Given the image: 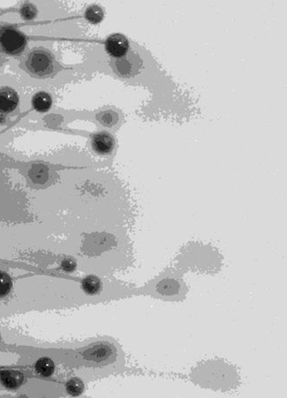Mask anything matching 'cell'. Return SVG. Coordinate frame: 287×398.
I'll use <instances>...</instances> for the list:
<instances>
[{"instance_id":"obj_3","label":"cell","mask_w":287,"mask_h":398,"mask_svg":"<svg viewBox=\"0 0 287 398\" xmlns=\"http://www.w3.org/2000/svg\"><path fill=\"white\" fill-rule=\"evenodd\" d=\"M28 67L36 74H45L50 72L51 67V59L48 55L43 52H35L29 57Z\"/></svg>"},{"instance_id":"obj_9","label":"cell","mask_w":287,"mask_h":398,"mask_svg":"<svg viewBox=\"0 0 287 398\" xmlns=\"http://www.w3.org/2000/svg\"><path fill=\"white\" fill-rule=\"evenodd\" d=\"M101 281L94 275L87 276L82 282L83 290L90 295L98 293L101 290Z\"/></svg>"},{"instance_id":"obj_2","label":"cell","mask_w":287,"mask_h":398,"mask_svg":"<svg viewBox=\"0 0 287 398\" xmlns=\"http://www.w3.org/2000/svg\"><path fill=\"white\" fill-rule=\"evenodd\" d=\"M105 48L111 56H113L114 58H121L127 54L129 48V43L128 39L126 38L124 35L114 34L110 35L106 40Z\"/></svg>"},{"instance_id":"obj_8","label":"cell","mask_w":287,"mask_h":398,"mask_svg":"<svg viewBox=\"0 0 287 398\" xmlns=\"http://www.w3.org/2000/svg\"><path fill=\"white\" fill-rule=\"evenodd\" d=\"M33 106L38 112H46L51 106V97L47 93L40 92L33 98Z\"/></svg>"},{"instance_id":"obj_7","label":"cell","mask_w":287,"mask_h":398,"mask_svg":"<svg viewBox=\"0 0 287 398\" xmlns=\"http://www.w3.org/2000/svg\"><path fill=\"white\" fill-rule=\"evenodd\" d=\"M35 371L43 377H49L54 373L55 366L53 361L48 358H42L35 364Z\"/></svg>"},{"instance_id":"obj_10","label":"cell","mask_w":287,"mask_h":398,"mask_svg":"<svg viewBox=\"0 0 287 398\" xmlns=\"http://www.w3.org/2000/svg\"><path fill=\"white\" fill-rule=\"evenodd\" d=\"M12 282L6 273L0 271V298H4L12 290Z\"/></svg>"},{"instance_id":"obj_13","label":"cell","mask_w":287,"mask_h":398,"mask_svg":"<svg viewBox=\"0 0 287 398\" xmlns=\"http://www.w3.org/2000/svg\"><path fill=\"white\" fill-rule=\"evenodd\" d=\"M179 283L173 280H166L162 283L161 291L164 294H175L179 290Z\"/></svg>"},{"instance_id":"obj_14","label":"cell","mask_w":287,"mask_h":398,"mask_svg":"<svg viewBox=\"0 0 287 398\" xmlns=\"http://www.w3.org/2000/svg\"><path fill=\"white\" fill-rule=\"evenodd\" d=\"M21 12H22V15H23L24 18H27V19H31L35 16V9L30 6V5L24 6L22 8V10H21Z\"/></svg>"},{"instance_id":"obj_1","label":"cell","mask_w":287,"mask_h":398,"mask_svg":"<svg viewBox=\"0 0 287 398\" xmlns=\"http://www.w3.org/2000/svg\"><path fill=\"white\" fill-rule=\"evenodd\" d=\"M0 43L4 51L9 54L21 52L26 46V38L14 28H5L0 34Z\"/></svg>"},{"instance_id":"obj_11","label":"cell","mask_w":287,"mask_h":398,"mask_svg":"<svg viewBox=\"0 0 287 398\" xmlns=\"http://www.w3.org/2000/svg\"><path fill=\"white\" fill-rule=\"evenodd\" d=\"M86 18L91 23H99L104 18V12L100 7L97 5H93L87 9L86 11Z\"/></svg>"},{"instance_id":"obj_5","label":"cell","mask_w":287,"mask_h":398,"mask_svg":"<svg viewBox=\"0 0 287 398\" xmlns=\"http://www.w3.org/2000/svg\"><path fill=\"white\" fill-rule=\"evenodd\" d=\"M0 382L6 389L15 390L22 385L24 375L19 371L4 370L0 372Z\"/></svg>"},{"instance_id":"obj_15","label":"cell","mask_w":287,"mask_h":398,"mask_svg":"<svg viewBox=\"0 0 287 398\" xmlns=\"http://www.w3.org/2000/svg\"><path fill=\"white\" fill-rule=\"evenodd\" d=\"M74 267H75V264H74V262H72L70 260H66L63 263V267L66 271H73Z\"/></svg>"},{"instance_id":"obj_6","label":"cell","mask_w":287,"mask_h":398,"mask_svg":"<svg viewBox=\"0 0 287 398\" xmlns=\"http://www.w3.org/2000/svg\"><path fill=\"white\" fill-rule=\"evenodd\" d=\"M93 147L97 153L107 154L113 150L114 146V140L112 135L107 133H100L94 136Z\"/></svg>"},{"instance_id":"obj_12","label":"cell","mask_w":287,"mask_h":398,"mask_svg":"<svg viewBox=\"0 0 287 398\" xmlns=\"http://www.w3.org/2000/svg\"><path fill=\"white\" fill-rule=\"evenodd\" d=\"M67 391L74 396L80 395L83 391V384L80 380H71L70 382L67 383Z\"/></svg>"},{"instance_id":"obj_4","label":"cell","mask_w":287,"mask_h":398,"mask_svg":"<svg viewBox=\"0 0 287 398\" xmlns=\"http://www.w3.org/2000/svg\"><path fill=\"white\" fill-rule=\"evenodd\" d=\"M19 103V97L15 91L9 88L0 89V111L11 112L15 110Z\"/></svg>"}]
</instances>
